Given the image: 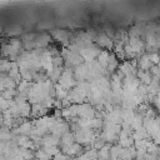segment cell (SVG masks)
I'll return each instance as SVG.
<instances>
[{"label": "cell", "instance_id": "1", "mask_svg": "<svg viewBox=\"0 0 160 160\" xmlns=\"http://www.w3.org/2000/svg\"><path fill=\"white\" fill-rule=\"evenodd\" d=\"M62 150H64V152L68 154V155H75V154H79V152H80L81 146H80L78 142H74V144H71V145H69V146H64Z\"/></svg>", "mask_w": 160, "mask_h": 160}, {"label": "cell", "instance_id": "2", "mask_svg": "<svg viewBox=\"0 0 160 160\" xmlns=\"http://www.w3.org/2000/svg\"><path fill=\"white\" fill-rule=\"evenodd\" d=\"M14 95H16V92H15L14 89H8V90H4V91H2V98H4L5 100H11V98H12Z\"/></svg>", "mask_w": 160, "mask_h": 160}]
</instances>
